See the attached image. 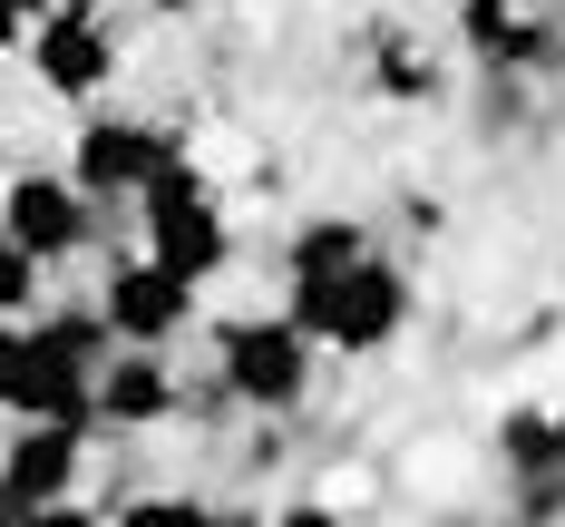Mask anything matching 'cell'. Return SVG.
Segmentation results:
<instances>
[{
  "instance_id": "cell-1",
  "label": "cell",
  "mask_w": 565,
  "mask_h": 527,
  "mask_svg": "<svg viewBox=\"0 0 565 527\" xmlns=\"http://www.w3.org/2000/svg\"><path fill=\"white\" fill-rule=\"evenodd\" d=\"M98 361H108V323L88 313H30L0 323V420H88L98 430Z\"/></svg>"
},
{
  "instance_id": "cell-2",
  "label": "cell",
  "mask_w": 565,
  "mask_h": 527,
  "mask_svg": "<svg viewBox=\"0 0 565 527\" xmlns=\"http://www.w3.org/2000/svg\"><path fill=\"white\" fill-rule=\"evenodd\" d=\"M292 284V323L312 333V351H341V361H371L409 333L419 293L391 254H351V264H322V274H282Z\"/></svg>"
},
{
  "instance_id": "cell-3",
  "label": "cell",
  "mask_w": 565,
  "mask_h": 527,
  "mask_svg": "<svg viewBox=\"0 0 565 527\" xmlns=\"http://www.w3.org/2000/svg\"><path fill=\"white\" fill-rule=\"evenodd\" d=\"M312 371H322V351H312V333L292 313H234L215 333V391L234 410H254V420L302 410L312 401Z\"/></svg>"
},
{
  "instance_id": "cell-4",
  "label": "cell",
  "mask_w": 565,
  "mask_h": 527,
  "mask_svg": "<svg viewBox=\"0 0 565 527\" xmlns=\"http://www.w3.org/2000/svg\"><path fill=\"white\" fill-rule=\"evenodd\" d=\"M137 215H147V254L167 264V274H185V284H215L234 264V225H225V196L195 176V157L185 167H167L147 196H137Z\"/></svg>"
},
{
  "instance_id": "cell-5",
  "label": "cell",
  "mask_w": 565,
  "mask_h": 527,
  "mask_svg": "<svg viewBox=\"0 0 565 527\" xmlns=\"http://www.w3.org/2000/svg\"><path fill=\"white\" fill-rule=\"evenodd\" d=\"M167 167H185V127H167V117H108L98 108L78 127V147H68V176L98 205H137Z\"/></svg>"
},
{
  "instance_id": "cell-6",
  "label": "cell",
  "mask_w": 565,
  "mask_h": 527,
  "mask_svg": "<svg viewBox=\"0 0 565 527\" xmlns=\"http://www.w3.org/2000/svg\"><path fill=\"white\" fill-rule=\"evenodd\" d=\"M0 234L10 244H30L40 264H78V254H98V196L78 186V176H50V167H20L0 186Z\"/></svg>"
},
{
  "instance_id": "cell-7",
  "label": "cell",
  "mask_w": 565,
  "mask_h": 527,
  "mask_svg": "<svg viewBox=\"0 0 565 527\" xmlns=\"http://www.w3.org/2000/svg\"><path fill=\"white\" fill-rule=\"evenodd\" d=\"M117 59H127V50H117L108 10H88V0H50V10H40V30H30V78H40L50 98H68V108L108 98Z\"/></svg>"
},
{
  "instance_id": "cell-8",
  "label": "cell",
  "mask_w": 565,
  "mask_h": 527,
  "mask_svg": "<svg viewBox=\"0 0 565 527\" xmlns=\"http://www.w3.org/2000/svg\"><path fill=\"white\" fill-rule=\"evenodd\" d=\"M98 323H108V342L167 351V342H185V323H195V284L167 274L157 254H117L108 274H98Z\"/></svg>"
},
{
  "instance_id": "cell-9",
  "label": "cell",
  "mask_w": 565,
  "mask_h": 527,
  "mask_svg": "<svg viewBox=\"0 0 565 527\" xmlns=\"http://www.w3.org/2000/svg\"><path fill=\"white\" fill-rule=\"evenodd\" d=\"M88 420H10L0 440V518L10 508H40V498H68L78 468H88Z\"/></svg>"
},
{
  "instance_id": "cell-10",
  "label": "cell",
  "mask_w": 565,
  "mask_h": 527,
  "mask_svg": "<svg viewBox=\"0 0 565 527\" xmlns=\"http://www.w3.org/2000/svg\"><path fill=\"white\" fill-rule=\"evenodd\" d=\"M98 430H167V420H185V381H175V361L167 351H147V342H117V361H98Z\"/></svg>"
},
{
  "instance_id": "cell-11",
  "label": "cell",
  "mask_w": 565,
  "mask_h": 527,
  "mask_svg": "<svg viewBox=\"0 0 565 527\" xmlns=\"http://www.w3.org/2000/svg\"><path fill=\"white\" fill-rule=\"evenodd\" d=\"M458 40L478 68H546L556 59V20H536L526 0H458Z\"/></svg>"
},
{
  "instance_id": "cell-12",
  "label": "cell",
  "mask_w": 565,
  "mask_h": 527,
  "mask_svg": "<svg viewBox=\"0 0 565 527\" xmlns=\"http://www.w3.org/2000/svg\"><path fill=\"white\" fill-rule=\"evenodd\" d=\"M351 254H371L361 215H302L292 244H282V274H322V264H351Z\"/></svg>"
},
{
  "instance_id": "cell-13",
  "label": "cell",
  "mask_w": 565,
  "mask_h": 527,
  "mask_svg": "<svg viewBox=\"0 0 565 527\" xmlns=\"http://www.w3.org/2000/svg\"><path fill=\"white\" fill-rule=\"evenodd\" d=\"M117 527H244V518L215 508V498H195V488H147V498L117 508Z\"/></svg>"
},
{
  "instance_id": "cell-14",
  "label": "cell",
  "mask_w": 565,
  "mask_h": 527,
  "mask_svg": "<svg viewBox=\"0 0 565 527\" xmlns=\"http://www.w3.org/2000/svg\"><path fill=\"white\" fill-rule=\"evenodd\" d=\"M40 303H50V264H40L30 244H10V234H0V323H30Z\"/></svg>"
},
{
  "instance_id": "cell-15",
  "label": "cell",
  "mask_w": 565,
  "mask_h": 527,
  "mask_svg": "<svg viewBox=\"0 0 565 527\" xmlns=\"http://www.w3.org/2000/svg\"><path fill=\"white\" fill-rule=\"evenodd\" d=\"M498 460H508L516 478H546V410H508V420H498Z\"/></svg>"
},
{
  "instance_id": "cell-16",
  "label": "cell",
  "mask_w": 565,
  "mask_h": 527,
  "mask_svg": "<svg viewBox=\"0 0 565 527\" xmlns=\"http://www.w3.org/2000/svg\"><path fill=\"white\" fill-rule=\"evenodd\" d=\"M381 88H391V98H439V68L409 59V40H381Z\"/></svg>"
},
{
  "instance_id": "cell-17",
  "label": "cell",
  "mask_w": 565,
  "mask_h": 527,
  "mask_svg": "<svg viewBox=\"0 0 565 527\" xmlns=\"http://www.w3.org/2000/svg\"><path fill=\"white\" fill-rule=\"evenodd\" d=\"M0 527H98V508H88V498L68 488V498H40V508H10Z\"/></svg>"
},
{
  "instance_id": "cell-18",
  "label": "cell",
  "mask_w": 565,
  "mask_h": 527,
  "mask_svg": "<svg viewBox=\"0 0 565 527\" xmlns=\"http://www.w3.org/2000/svg\"><path fill=\"white\" fill-rule=\"evenodd\" d=\"M264 527H341V518H332V508H322V498H292V508H274V518H264Z\"/></svg>"
},
{
  "instance_id": "cell-19",
  "label": "cell",
  "mask_w": 565,
  "mask_h": 527,
  "mask_svg": "<svg viewBox=\"0 0 565 527\" xmlns=\"http://www.w3.org/2000/svg\"><path fill=\"white\" fill-rule=\"evenodd\" d=\"M546 468H565V410H546Z\"/></svg>"
},
{
  "instance_id": "cell-20",
  "label": "cell",
  "mask_w": 565,
  "mask_h": 527,
  "mask_svg": "<svg viewBox=\"0 0 565 527\" xmlns=\"http://www.w3.org/2000/svg\"><path fill=\"white\" fill-rule=\"evenodd\" d=\"M147 10H157V20H185V10H205V0H147Z\"/></svg>"
}]
</instances>
